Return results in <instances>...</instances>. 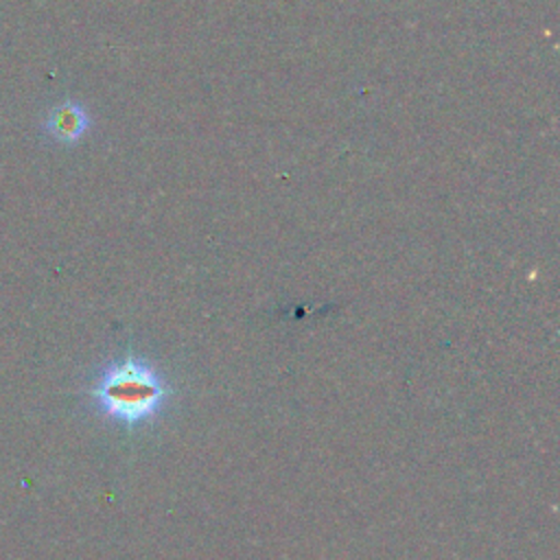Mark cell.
Wrapping results in <instances>:
<instances>
[{"label":"cell","mask_w":560,"mask_h":560,"mask_svg":"<svg viewBox=\"0 0 560 560\" xmlns=\"http://www.w3.org/2000/svg\"><path fill=\"white\" fill-rule=\"evenodd\" d=\"M90 396L107 418L136 427L162 409L171 387L147 359L129 352L98 372Z\"/></svg>","instance_id":"1"},{"label":"cell","mask_w":560,"mask_h":560,"mask_svg":"<svg viewBox=\"0 0 560 560\" xmlns=\"http://www.w3.org/2000/svg\"><path fill=\"white\" fill-rule=\"evenodd\" d=\"M92 125V118L83 103L74 98H66L52 105L44 118V131L50 140L59 144H74L79 142Z\"/></svg>","instance_id":"2"}]
</instances>
